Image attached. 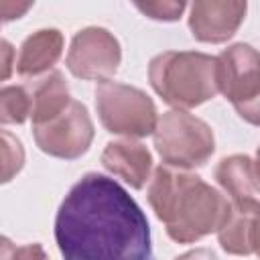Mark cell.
<instances>
[{
  "mask_svg": "<svg viewBox=\"0 0 260 260\" xmlns=\"http://www.w3.org/2000/svg\"><path fill=\"white\" fill-rule=\"evenodd\" d=\"M55 240L65 260H154L146 215L122 185L98 173L65 195Z\"/></svg>",
  "mask_w": 260,
  "mask_h": 260,
  "instance_id": "cell-1",
  "label": "cell"
},
{
  "mask_svg": "<svg viewBox=\"0 0 260 260\" xmlns=\"http://www.w3.org/2000/svg\"><path fill=\"white\" fill-rule=\"evenodd\" d=\"M148 203L156 217L167 223V234L179 244L219 232L234 211L232 203L201 177L169 165L154 171Z\"/></svg>",
  "mask_w": 260,
  "mask_h": 260,
  "instance_id": "cell-2",
  "label": "cell"
},
{
  "mask_svg": "<svg viewBox=\"0 0 260 260\" xmlns=\"http://www.w3.org/2000/svg\"><path fill=\"white\" fill-rule=\"evenodd\" d=\"M152 89L175 108H195L211 100L217 89L215 57L195 51H167L148 65Z\"/></svg>",
  "mask_w": 260,
  "mask_h": 260,
  "instance_id": "cell-3",
  "label": "cell"
},
{
  "mask_svg": "<svg viewBox=\"0 0 260 260\" xmlns=\"http://www.w3.org/2000/svg\"><path fill=\"white\" fill-rule=\"evenodd\" d=\"M154 146L169 167L189 169L207 162L213 154L215 140L211 128L203 120L183 110H171L162 114L156 124Z\"/></svg>",
  "mask_w": 260,
  "mask_h": 260,
  "instance_id": "cell-4",
  "label": "cell"
},
{
  "mask_svg": "<svg viewBox=\"0 0 260 260\" xmlns=\"http://www.w3.org/2000/svg\"><path fill=\"white\" fill-rule=\"evenodd\" d=\"M95 108L106 130L140 138L154 134L158 118L152 100L138 87L118 81H102L95 89Z\"/></svg>",
  "mask_w": 260,
  "mask_h": 260,
  "instance_id": "cell-5",
  "label": "cell"
},
{
  "mask_svg": "<svg viewBox=\"0 0 260 260\" xmlns=\"http://www.w3.org/2000/svg\"><path fill=\"white\" fill-rule=\"evenodd\" d=\"M37 146L57 158H77L81 156L93 138V124L83 104L71 100L63 114L55 120L32 126Z\"/></svg>",
  "mask_w": 260,
  "mask_h": 260,
  "instance_id": "cell-6",
  "label": "cell"
},
{
  "mask_svg": "<svg viewBox=\"0 0 260 260\" xmlns=\"http://www.w3.org/2000/svg\"><path fill=\"white\" fill-rule=\"evenodd\" d=\"M122 53L120 43L106 28H83L79 30L67 55V67L75 77L108 81L120 65Z\"/></svg>",
  "mask_w": 260,
  "mask_h": 260,
  "instance_id": "cell-7",
  "label": "cell"
},
{
  "mask_svg": "<svg viewBox=\"0 0 260 260\" xmlns=\"http://www.w3.org/2000/svg\"><path fill=\"white\" fill-rule=\"evenodd\" d=\"M217 89L236 106L260 93V53L244 43L228 47L215 57Z\"/></svg>",
  "mask_w": 260,
  "mask_h": 260,
  "instance_id": "cell-8",
  "label": "cell"
},
{
  "mask_svg": "<svg viewBox=\"0 0 260 260\" xmlns=\"http://www.w3.org/2000/svg\"><path fill=\"white\" fill-rule=\"evenodd\" d=\"M246 2H217L197 0L191 4L189 26L193 37L203 43H223L242 24Z\"/></svg>",
  "mask_w": 260,
  "mask_h": 260,
  "instance_id": "cell-9",
  "label": "cell"
},
{
  "mask_svg": "<svg viewBox=\"0 0 260 260\" xmlns=\"http://www.w3.org/2000/svg\"><path fill=\"white\" fill-rule=\"evenodd\" d=\"M215 179L232 197L236 211L260 213V187L256 183L250 156L234 154L223 158L215 169Z\"/></svg>",
  "mask_w": 260,
  "mask_h": 260,
  "instance_id": "cell-10",
  "label": "cell"
},
{
  "mask_svg": "<svg viewBox=\"0 0 260 260\" xmlns=\"http://www.w3.org/2000/svg\"><path fill=\"white\" fill-rule=\"evenodd\" d=\"M102 162L110 173L124 179L132 189L144 187L152 169V156L148 148L134 140L110 142L102 154Z\"/></svg>",
  "mask_w": 260,
  "mask_h": 260,
  "instance_id": "cell-11",
  "label": "cell"
},
{
  "mask_svg": "<svg viewBox=\"0 0 260 260\" xmlns=\"http://www.w3.org/2000/svg\"><path fill=\"white\" fill-rule=\"evenodd\" d=\"M24 87L30 100L32 126L55 120L71 104L69 87L59 71H49L47 75L28 81Z\"/></svg>",
  "mask_w": 260,
  "mask_h": 260,
  "instance_id": "cell-12",
  "label": "cell"
},
{
  "mask_svg": "<svg viewBox=\"0 0 260 260\" xmlns=\"http://www.w3.org/2000/svg\"><path fill=\"white\" fill-rule=\"evenodd\" d=\"M63 51V35L55 28H45L30 35L22 47L16 61V71L24 77H35L57 63Z\"/></svg>",
  "mask_w": 260,
  "mask_h": 260,
  "instance_id": "cell-13",
  "label": "cell"
},
{
  "mask_svg": "<svg viewBox=\"0 0 260 260\" xmlns=\"http://www.w3.org/2000/svg\"><path fill=\"white\" fill-rule=\"evenodd\" d=\"M256 213H242V211H232L230 219L223 223V228L217 232L219 244L225 252L238 254V256H248L252 254V223H254Z\"/></svg>",
  "mask_w": 260,
  "mask_h": 260,
  "instance_id": "cell-14",
  "label": "cell"
},
{
  "mask_svg": "<svg viewBox=\"0 0 260 260\" xmlns=\"http://www.w3.org/2000/svg\"><path fill=\"white\" fill-rule=\"evenodd\" d=\"M30 116V100L26 87L10 85L0 91V120L2 124H22Z\"/></svg>",
  "mask_w": 260,
  "mask_h": 260,
  "instance_id": "cell-15",
  "label": "cell"
},
{
  "mask_svg": "<svg viewBox=\"0 0 260 260\" xmlns=\"http://www.w3.org/2000/svg\"><path fill=\"white\" fill-rule=\"evenodd\" d=\"M22 158H24V152H22L20 142L4 130L2 132V181L4 183H8L12 175L20 171Z\"/></svg>",
  "mask_w": 260,
  "mask_h": 260,
  "instance_id": "cell-16",
  "label": "cell"
},
{
  "mask_svg": "<svg viewBox=\"0 0 260 260\" xmlns=\"http://www.w3.org/2000/svg\"><path fill=\"white\" fill-rule=\"evenodd\" d=\"M136 8L154 20H177L185 10V2H146L136 4Z\"/></svg>",
  "mask_w": 260,
  "mask_h": 260,
  "instance_id": "cell-17",
  "label": "cell"
},
{
  "mask_svg": "<svg viewBox=\"0 0 260 260\" xmlns=\"http://www.w3.org/2000/svg\"><path fill=\"white\" fill-rule=\"evenodd\" d=\"M2 260H49L39 244H28L14 248L6 238L2 240Z\"/></svg>",
  "mask_w": 260,
  "mask_h": 260,
  "instance_id": "cell-18",
  "label": "cell"
},
{
  "mask_svg": "<svg viewBox=\"0 0 260 260\" xmlns=\"http://www.w3.org/2000/svg\"><path fill=\"white\" fill-rule=\"evenodd\" d=\"M234 108L240 114V118H244L246 122H250L254 126H260V93L244 104H236Z\"/></svg>",
  "mask_w": 260,
  "mask_h": 260,
  "instance_id": "cell-19",
  "label": "cell"
},
{
  "mask_svg": "<svg viewBox=\"0 0 260 260\" xmlns=\"http://www.w3.org/2000/svg\"><path fill=\"white\" fill-rule=\"evenodd\" d=\"M175 260H217V258H215V254L211 250L199 248V250H191V252H187V254H183V256H179Z\"/></svg>",
  "mask_w": 260,
  "mask_h": 260,
  "instance_id": "cell-20",
  "label": "cell"
},
{
  "mask_svg": "<svg viewBox=\"0 0 260 260\" xmlns=\"http://www.w3.org/2000/svg\"><path fill=\"white\" fill-rule=\"evenodd\" d=\"M252 250L260 256V213L254 215V223H252Z\"/></svg>",
  "mask_w": 260,
  "mask_h": 260,
  "instance_id": "cell-21",
  "label": "cell"
},
{
  "mask_svg": "<svg viewBox=\"0 0 260 260\" xmlns=\"http://www.w3.org/2000/svg\"><path fill=\"white\" fill-rule=\"evenodd\" d=\"M10 53H12V49H10L8 41H2V55H4V71H2V77L4 79L10 75Z\"/></svg>",
  "mask_w": 260,
  "mask_h": 260,
  "instance_id": "cell-22",
  "label": "cell"
},
{
  "mask_svg": "<svg viewBox=\"0 0 260 260\" xmlns=\"http://www.w3.org/2000/svg\"><path fill=\"white\" fill-rule=\"evenodd\" d=\"M252 169H254L256 183H258V187H260V148H258V152H256V158L252 160Z\"/></svg>",
  "mask_w": 260,
  "mask_h": 260,
  "instance_id": "cell-23",
  "label": "cell"
}]
</instances>
